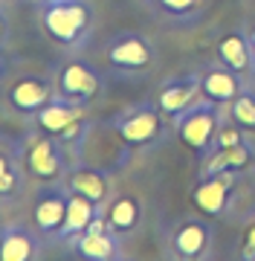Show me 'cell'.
<instances>
[{
  "label": "cell",
  "instance_id": "obj_24",
  "mask_svg": "<svg viewBox=\"0 0 255 261\" xmlns=\"http://www.w3.org/2000/svg\"><path fill=\"white\" fill-rule=\"evenodd\" d=\"M241 255H244L246 261H255V224L249 226V232H246V238H244V247H241Z\"/></svg>",
  "mask_w": 255,
  "mask_h": 261
},
{
  "label": "cell",
  "instance_id": "obj_5",
  "mask_svg": "<svg viewBox=\"0 0 255 261\" xmlns=\"http://www.w3.org/2000/svg\"><path fill=\"white\" fill-rule=\"evenodd\" d=\"M29 128L52 134V137H58L70 151H73V145H76V151H78V145H81V142L87 140V134H90V119H87V108H81V105L70 102V99L55 93L41 111H35L29 116Z\"/></svg>",
  "mask_w": 255,
  "mask_h": 261
},
{
  "label": "cell",
  "instance_id": "obj_13",
  "mask_svg": "<svg viewBox=\"0 0 255 261\" xmlns=\"http://www.w3.org/2000/svg\"><path fill=\"white\" fill-rule=\"evenodd\" d=\"M73 252L87 261H114L122 255V235H116L107 226V218L99 215L90 229L73 241Z\"/></svg>",
  "mask_w": 255,
  "mask_h": 261
},
{
  "label": "cell",
  "instance_id": "obj_6",
  "mask_svg": "<svg viewBox=\"0 0 255 261\" xmlns=\"http://www.w3.org/2000/svg\"><path fill=\"white\" fill-rule=\"evenodd\" d=\"M104 90V75L81 58H67L55 73V93L70 102L90 108Z\"/></svg>",
  "mask_w": 255,
  "mask_h": 261
},
{
  "label": "cell",
  "instance_id": "obj_1",
  "mask_svg": "<svg viewBox=\"0 0 255 261\" xmlns=\"http://www.w3.org/2000/svg\"><path fill=\"white\" fill-rule=\"evenodd\" d=\"M44 35L61 49L76 53L87 44L93 29V6L87 0H44L38 6Z\"/></svg>",
  "mask_w": 255,
  "mask_h": 261
},
{
  "label": "cell",
  "instance_id": "obj_12",
  "mask_svg": "<svg viewBox=\"0 0 255 261\" xmlns=\"http://www.w3.org/2000/svg\"><path fill=\"white\" fill-rule=\"evenodd\" d=\"M171 255L180 261H200L212 250V226L203 218H186L171 232Z\"/></svg>",
  "mask_w": 255,
  "mask_h": 261
},
{
  "label": "cell",
  "instance_id": "obj_2",
  "mask_svg": "<svg viewBox=\"0 0 255 261\" xmlns=\"http://www.w3.org/2000/svg\"><path fill=\"white\" fill-rule=\"evenodd\" d=\"M110 128L128 151H148L168 137V128H174V122L160 111L157 102H139L116 113Z\"/></svg>",
  "mask_w": 255,
  "mask_h": 261
},
{
  "label": "cell",
  "instance_id": "obj_11",
  "mask_svg": "<svg viewBox=\"0 0 255 261\" xmlns=\"http://www.w3.org/2000/svg\"><path fill=\"white\" fill-rule=\"evenodd\" d=\"M238 174H200V180L194 183L191 200L203 215L209 218H223L232 206V186H235Z\"/></svg>",
  "mask_w": 255,
  "mask_h": 261
},
{
  "label": "cell",
  "instance_id": "obj_17",
  "mask_svg": "<svg viewBox=\"0 0 255 261\" xmlns=\"http://www.w3.org/2000/svg\"><path fill=\"white\" fill-rule=\"evenodd\" d=\"M44 235L35 224H6L0 229V261H35L41 255Z\"/></svg>",
  "mask_w": 255,
  "mask_h": 261
},
{
  "label": "cell",
  "instance_id": "obj_10",
  "mask_svg": "<svg viewBox=\"0 0 255 261\" xmlns=\"http://www.w3.org/2000/svg\"><path fill=\"white\" fill-rule=\"evenodd\" d=\"M29 171L23 166V140L0 134V203H12L23 195Z\"/></svg>",
  "mask_w": 255,
  "mask_h": 261
},
{
  "label": "cell",
  "instance_id": "obj_8",
  "mask_svg": "<svg viewBox=\"0 0 255 261\" xmlns=\"http://www.w3.org/2000/svg\"><path fill=\"white\" fill-rule=\"evenodd\" d=\"M67 200H70V189L61 183H41V189L32 197V224L44 238L58 241L61 226L67 218Z\"/></svg>",
  "mask_w": 255,
  "mask_h": 261
},
{
  "label": "cell",
  "instance_id": "obj_20",
  "mask_svg": "<svg viewBox=\"0 0 255 261\" xmlns=\"http://www.w3.org/2000/svg\"><path fill=\"white\" fill-rule=\"evenodd\" d=\"M99 215H104V206L93 203V200H87L84 195L70 192V200H67V218H64V226H61L58 241L73 244L78 235H84L87 229H90V224H93Z\"/></svg>",
  "mask_w": 255,
  "mask_h": 261
},
{
  "label": "cell",
  "instance_id": "obj_22",
  "mask_svg": "<svg viewBox=\"0 0 255 261\" xmlns=\"http://www.w3.org/2000/svg\"><path fill=\"white\" fill-rule=\"evenodd\" d=\"M154 12L171 23H191L203 15L206 0H151Z\"/></svg>",
  "mask_w": 255,
  "mask_h": 261
},
{
  "label": "cell",
  "instance_id": "obj_18",
  "mask_svg": "<svg viewBox=\"0 0 255 261\" xmlns=\"http://www.w3.org/2000/svg\"><path fill=\"white\" fill-rule=\"evenodd\" d=\"M217 61L229 70H235L238 75H244L246 82L255 79V58H252V47H249V38L241 29H229L217 38Z\"/></svg>",
  "mask_w": 255,
  "mask_h": 261
},
{
  "label": "cell",
  "instance_id": "obj_26",
  "mask_svg": "<svg viewBox=\"0 0 255 261\" xmlns=\"http://www.w3.org/2000/svg\"><path fill=\"white\" fill-rule=\"evenodd\" d=\"M6 73H9V58H6V49L0 47V82L6 79Z\"/></svg>",
  "mask_w": 255,
  "mask_h": 261
},
{
  "label": "cell",
  "instance_id": "obj_16",
  "mask_svg": "<svg viewBox=\"0 0 255 261\" xmlns=\"http://www.w3.org/2000/svg\"><path fill=\"white\" fill-rule=\"evenodd\" d=\"M64 186L76 195H84L87 200H93L99 206H107L110 200V174L99 166H87V163H73L64 177Z\"/></svg>",
  "mask_w": 255,
  "mask_h": 261
},
{
  "label": "cell",
  "instance_id": "obj_25",
  "mask_svg": "<svg viewBox=\"0 0 255 261\" xmlns=\"http://www.w3.org/2000/svg\"><path fill=\"white\" fill-rule=\"evenodd\" d=\"M6 44H9V18L0 9V47H6Z\"/></svg>",
  "mask_w": 255,
  "mask_h": 261
},
{
  "label": "cell",
  "instance_id": "obj_3",
  "mask_svg": "<svg viewBox=\"0 0 255 261\" xmlns=\"http://www.w3.org/2000/svg\"><path fill=\"white\" fill-rule=\"evenodd\" d=\"M23 166H26L29 177L38 180V183H61L73 166V151L52 134L26 128V134H23Z\"/></svg>",
  "mask_w": 255,
  "mask_h": 261
},
{
  "label": "cell",
  "instance_id": "obj_27",
  "mask_svg": "<svg viewBox=\"0 0 255 261\" xmlns=\"http://www.w3.org/2000/svg\"><path fill=\"white\" fill-rule=\"evenodd\" d=\"M246 38H249V47H252V58H255V23L249 27V32H246Z\"/></svg>",
  "mask_w": 255,
  "mask_h": 261
},
{
  "label": "cell",
  "instance_id": "obj_7",
  "mask_svg": "<svg viewBox=\"0 0 255 261\" xmlns=\"http://www.w3.org/2000/svg\"><path fill=\"white\" fill-rule=\"evenodd\" d=\"M104 58L116 73H145L157 64V47L142 32H122V35L110 38V44L104 47Z\"/></svg>",
  "mask_w": 255,
  "mask_h": 261
},
{
  "label": "cell",
  "instance_id": "obj_19",
  "mask_svg": "<svg viewBox=\"0 0 255 261\" xmlns=\"http://www.w3.org/2000/svg\"><path fill=\"white\" fill-rule=\"evenodd\" d=\"M255 166V145L249 140L229 145V148H215L209 157H203V174H244Z\"/></svg>",
  "mask_w": 255,
  "mask_h": 261
},
{
  "label": "cell",
  "instance_id": "obj_14",
  "mask_svg": "<svg viewBox=\"0 0 255 261\" xmlns=\"http://www.w3.org/2000/svg\"><path fill=\"white\" fill-rule=\"evenodd\" d=\"M197 79H200V96L209 99V102H215V105H223V108L244 90L246 84H249L244 75H238L235 70L223 67L220 61L200 67Z\"/></svg>",
  "mask_w": 255,
  "mask_h": 261
},
{
  "label": "cell",
  "instance_id": "obj_23",
  "mask_svg": "<svg viewBox=\"0 0 255 261\" xmlns=\"http://www.w3.org/2000/svg\"><path fill=\"white\" fill-rule=\"evenodd\" d=\"M226 116L235 125H241L246 134H255V87L252 84H246L244 90L226 105Z\"/></svg>",
  "mask_w": 255,
  "mask_h": 261
},
{
  "label": "cell",
  "instance_id": "obj_21",
  "mask_svg": "<svg viewBox=\"0 0 255 261\" xmlns=\"http://www.w3.org/2000/svg\"><path fill=\"white\" fill-rule=\"evenodd\" d=\"M104 218L107 226L116 235H133L142 224V200L136 195H116L110 197V203L104 206Z\"/></svg>",
  "mask_w": 255,
  "mask_h": 261
},
{
  "label": "cell",
  "instance_id": "obj_15",
  "mask_svg": "<svg viewBox=\"0 0 255 261\" xmlns=\"http://www.w3.org/2000/svg\"><path fill=\"white\" fill-rule=\"evenodd\" d=\"M197 99H200L197 70H194V73H186V75H174V79H168V82H162L160 93H157V105H160V111L165 113L171 122L177 119L183 111H189Z\"/></svg>",
  "mask_w": 255,
  "mask_h": 261
},
{
  "label": "cell",
  "instance_id": "obj_9",
  "mask_svg": "<svg viewBox=\"0 0 255 261\" xmlns=\"http://www.w3.org/2000/svg\"><path fill=\"white\" fill-rule=\"evenodd\" d=\"M52 96H55V75L26 73L6 84V105L26 119L35 111H41Z\"/></svg>",
  "mask_w": 255,
  "mask_h": 261
},
{
  "label": "cell",
  "instance_id": "obj_4",
  "mask_svg": "<svg viewBox=\"0 0 255 261\" xmlns=\"http://www.w3.org/2000/svg\"><path fill=\"white\" fill-rule=\"evenodd\" d=\"M226 122V111L223 105H215L200 96L197 102L191 105L189 111H183L174 119V134L180 137V142L191 148L200 160L209 157L215 151V142H217V134Z\"/></svg>",
  "mask_w": 255,
  "mask_h": 261
}]
</instances>
